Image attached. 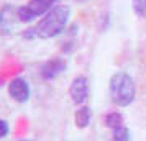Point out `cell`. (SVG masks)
Returning a JSON list of instances; mask_svg holds the SVG:
<instances>
[{
  "label": "cell",
  "instance_id": "obj_5",
  "mask_svg": "<svg viewBox=\"0 0 146 141\" xmlns=\"http://www.w3.org/2000/svg\"><path fill=\"white\" fill-rule=\"evenodd\" d=\"M7 94L17 103H27L31 97V85L28 79L17 75L7 84Z\"/></svg>",
  "mask_w": 146,
  "mask_h": 141
},
{
  "label": "cell",
  "instance_id": "obj_12",
  "mask_svg": "<svg viewBox=\"0 0 146 141\" xmlns=\"http://www.w3.org/2000/svg\"><path fill=\"white\" fill-rule=\"evenodd\" d=\"M8 133H10V125L5 118H0V140L7 138Z\"/></svg>",
  "mask_w": 146,
  "mask_h": 141
},
{
  "label": "cell",
  "instance_id": "obj_11",
  "mask_svg": "<svg viewBox=\"0 0 146 141\" xmlns=\"http://www.w3.org/2000/svg\"><path fill=\"white\" fill-rule=\"evenodd\" d=\"M131 10L138 18H146V0H131Z\"/></svg>",
  "mask_w": 146,
  "mask_h": 141
},
{
  "label": "cell",
  "instance_id": "obj_3",
  "mask_svg": "<svg viewBox=\"0 0 146 141\" xmlns=\"http://www.w3.org/2000/svg\"><path fill=\"white\" fill-rule=\"evenodd\" d=\"M58 0H28L25 5H18V17L23 25L43 18L56 5Z\"/></svg>",
  "mask_w": 146,
  "mask_h": 141
},
{
  "label": "cell",
  "instance_id": "obj_8",
  "mask_svg": "<svg viewBox=\"0 0 146 141\" xmlns=\"http://www.w3.org/2000/svg\"><path fill=\"white\" fill-rule=\"evenodd\" d=\"M92 121V108L89 105H80L74 112V125L79 130H86Z\"/></svg>",
  "mask_w": 146,
  "mask_h": 141
},
{
  "label": "cell",
  "instance_id": "obj_1",
  "mask_svg": "<svg viewBox=\"0 0 146 141\" xmlns=\"http://www.w3.org/2000/svg\"><path fill=\"white\" fill-rule=\"evenodd\" d=\"M71 20V8L69 5L56 3L43 18L36 21L35 25V33L40 40H53L56 36L62 34L69 26Z\"/></svg>",
  "mask_w": 146,
  "mask_h": 141
},
{
  "label": "cell",
  "instance_id": "obj_9",
  "mask_svg": "<svg viewBox=\"0 0 146 141\" xmlns=\"http://www.w3.org/2000/svg\"><path fill=\"white\" fill-rule=\"evenodd\" d=\"M104 125H105L108 130H115V128L125 125V123H123V115L120 113L118 110L108 112V113L104 117Z\"/></svg>",
  "mask_w": 146,
  "mask_h": 141
},
{
  "label": "cell",
  "instance_id": "obj_7",
  "mask_svg": "<svg viewBox=\"0 0 146 141\" xmlns=\"http://www.w3.org/2000/svg\"><path fill=\"white\" fill-rule=\"evenodd\" d=\"M67 69V61L64 58H51L44 61L40 67V75L43 81H54L62 75Z\"/></svg>",
  "mask_w": 146,
  "mask_h": 141
},
{
  "label": "cell",
  "instance_id": "obj_6",
  "mask_svg": "<svg viewBox=\"0 0 146 141\" xmlns=\"http://www.w3.org/2000/svg\"><path fill=\"white\" fill-rule=\"evenodd\" d=\"M89 94H90V84H89V79L86 75H76L69 85V97H71V102H72L76 107H80V105H86L87 99H89Z\"/></svg>",
  "mask_w": 146,
  "mask_h": 141
},
{
  "label": "cell",
  "instance_id": "obj_13",
  "mask_svg": "<svg viewBox=\"0 0 146 141\" xmlns=\"http://www.w3.org/2000/svg\"><path fill=\"white\" fill-rule=\"evenodd\" d=\"M18 141H36V140H30V138H23V140H18Z\"/></svg>",
  "mask_w": 146,
  "mask_h": 141
},
{
  "label": "cell",
  "instance_id": "obj_4",
  "mask_svg": "<svg viewBox=\"0 0 146 141\" xmlns=\"http://www.w3.org/2000/svg\"><path fill=\"white\" fill-rule=\"evenodd\" d=\"M23 25L18 17V5L3 3L0 7V33L3 36H15Z\"/></svg>",
  "mask_w": 146,
  "mask_h": 141
},
{
  "label": "cell",
  "instance_id": "obj_10",
  "mask_svg": "<svg viewBox=\"0 0 146 141\" xmlns=\"http://www.w3.org/2000/svg\"><path fill=\"white\" fill-rule=\"evenodd\" d=\"M112 140L113 141H130L131 140V133H130V130L125 125H121V126L112 130Z\"/></svg>",
  "mask_w": 146,
  "mask_h": 141
},
{
  "label": "cell",
  "instance_id": "obj_2",
  "mask_svg": "<svg viewBox=\"0 0 146 141\" xmlns=\"http://www.w3.org/2000/svg\"><path fill=\"white\" fill-rule=\"evenodd\" d=\"M108 95L113 105L120 108L130 107L136 99V84L125 71H117L108 81Z\"/></svg>",
  "mask_w": 146,
  "mask_h": 141
}]
</instances>
